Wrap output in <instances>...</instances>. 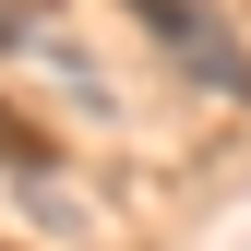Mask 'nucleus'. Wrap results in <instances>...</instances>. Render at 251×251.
<instances>
[{
  "instance_id": "obj_2",
  "label": "nucleus",
  "mask_w": 251,
  "mask_h": 251,
  "mask_svg": "<svg viewBox=\"0 0 251 251\" xmlns=\"http://www.w3.org/2000/svg\"><path fill=\"white\" fill-rule=\"evenodd\" d=\"M0 168H24V179H48V168H60V144H48L36 120L12 108V96H0Z\"/></svg>"
},
{
  "instance_id": "obj_1",
  "label": "nucleus",
  "mask_w": 251,
  "mask_h": 251,
  "mask_svg": "<svg viewBox=\"0 0 251 251\" xmlns=\"http://www.w3.org/2000/svg\"><path fill=\"white\" fill-rule=\"evenodd\" d=\"M120 12H132L203 96H251V48H239V24L215 12V0H120Z\"/></svg>"
},
{
  "instance_id": "obj_3",
  "label": "nucleus",
  "mask_w": 251,
  "mask_h": 251,
  "mask_svg": "<svg viewBox=\"0 0 251 251\" xmlns=\"http://www.w3.org/2000/svg\"><path fill=\"white\" fill-rule=\"evenodd\" d=\"M24 24H48V0H0V48H12Z\"/></svg>"
}]
</instances>
